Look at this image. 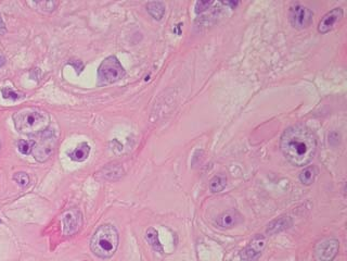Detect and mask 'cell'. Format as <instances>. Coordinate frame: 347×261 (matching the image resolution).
Returning <instances> with one entry per match:
<instances>
[{
	"mask_svg": "<svg viewBox=\"0 0 347 261\" xmlns=\"http://www.w3.org/2000/svg\"><path fill=\"white\" fill-rule=\"evenodd\" d=\"M282 155L292 166H305L314 159L317 150L315 133L304 124H295L286 129L280 139Z\"/></svg>",
	"mask_w": 347,
	"mask_h": 261,
	"instance_id": "obj_1",
	"label": "cell"
},
{
	"mask_svg": "<svg viewBox=\"0 0 347 261\" xmlns=\"http://www.w3.org/2000/svg\"><path fill=\"white\" fill-rule=\"evenodd\" d=\"M13 122L16 129L23 134L37 135L48 130L50 117L41 108L25 107L14 113Z\"/></svg>",
	"mask_w": 347,
	"mask_h": 261,
	"instance_id": "obj_2",
	"label": "cell"
},
{
	"mask_svg": "<svg viewBox=\"0 0 347 261\" xmlns=\"http://www.w3.org/2000/svg\"><path fill=\"white\" fill-rule=\"evenodd\" d=\"M118 243H120V235L115 226L112 224H103L99 226L93 234L90 248L97 257L108 259L116 253Z\"/></svg>",
	"mask_w": 347,
	"mask_h": 261,
	"instance_id": "obj_3",
	"label": "cell"
},
{
	"mask_svg": "<svg viewBox=\"0 0 347 261\" xmlns=\"http://www.w3.org/2000/svg\"><path fill=\"white\" fill-rule=\"evenodd\" d=\"M125 75V69L115 56L104 59L98 68V80L100 85L112 84L122 80Z\"/></svg>",
	"mask_w": 347,
	"mask_h": 261,
	"instance_id": "obj_4",
	"label": "cell"
},
{
	"mask_svg": "<svg viewBox=\"0 0 347 261\" xmlns=\"http://www.w3.org/2000/svg\"><path fill=\"white\" fill-rule=\"evenodd\" d=\"M57 145V136L52 130H46L41 134V140L35 142L32 154L38 162L47 161L53 155Z\"/></svg>",
	"mask_w": 347,
	"mask_h": 261,
	"instance_id": "obj_5",
	"label": "cell"
},
{
	"mask_svg": "<svg viewBox=\"0 0 347 261\" xmlns=\"http://www.w3.org/2000/svg\"><path fill=\"white\" fill-rule=\"evenodd\" d=\"M312 17H314V13H312L311 10L305 6H302V4L297 3L290 8L289 19L292 26L294 28L305 29L309 27L312 23Z\"/></svg>",
	"mask_w": 347,
	"mask_h": 261,
	"instance_id": "obj_6",
	"label": "cell"
},
{
	"mask_svg": "<svg viewBox=\"0 0 347 261\" xmlns=\"http://www.w3.org/2000/svg\"><path fill=\"white\" fill-rule=\"evenodd\" d=\"M62 232L66 236L76 234L83 224V215L76 209H71L62 215Z\"/></svg>",
	"mask_w": 347,
	"mask_h": 261,
	"instance_id": "obj_7",
	"label": "cell"
},
{
	"mask_svg": "<svg viewBox=\"0 0 347 261\" xmlns=\"http://www.w3.org/2000/svg\"><path fill=\"white\" fill-rule=\"evenodd\" d=\"M340 243L334 238H326L316 246V256L320 261H333L338 256Z\"/></svg>",
	"mask_w": 347,
	"mask_h": 261,
	"instance_id": "obj_8",
	"label": "cell"
},
{
	"mask_svg": "<svg viewBox=\"0 0 347 261\" xmlns=\"http://www.w3.org/2000/svg\"><path fill=\"white\" fill-rule=\"evenodd\" d=\"M266 238L262 235H256L250 244L240 253V257L245 261H256L261 256L266 247Z\"/></svg>",
	"mask_w": 347,
	"mask_h": 261,
	"instance_id": "obj_9",
	"label": "cell"
},
{
	"mask_svg": "<svg viewBox=\"0 0 347 261\" xmlns=\"http://www.w3.org/2000/svg\"><path fill=\"white\" fill-rule=\"evenodd\" d=\"M343 18V10L341 8H334L328 12L325 16L320 20L318 24V32L320 34H328L333 29L334 25L340 20Z\"/></svg>",
	"mask_w": 347,
	"mask_h": 261,
	"instance_id": "obj_10",
	"label": "cell"
},
{
	"mask_svg": "<svg viewBox=\"0 0 347 261\" xmlns=\"http://www.w3.org/2000/svg\"><path fill=\"white\" fill-rule=\"evenodd\" d=\"M241 222H242V216L235 209L225 211V213H222L216 220V224L219 226L220 229H224V230L235 228V226L240 224Z\"/></svg>",
	"mask_w": 347,
	"mask_h": 261,
	"instance_id": "obj_11",
	"label": "cell"
},
{
	"mask_svg": "<svg viewBox=\"0 0 347 261\" xmlns=\"http://www.w3.org/2000/svg\"><path fill=\"white\" fill-rule=\"evenodd\" d=\"M89 154H90V146H89L87 142H82V144H79L73 150L68 151L67 156L73 161L83 162L88 158Z\"/></svg>",
	"mask_w": 347,
	"mask_h": 261,
	"instance_id": "obj_12",
	"label": "cell"
},
{
	"mask_svg": "<svg viewBox=\"0 0 347 261\" xmlns=\"http://www.w3.org/2000/svg\"><path fill=\"white\" fill-rule=\"evenodd\" d=\"M292 225V220L290 216H282V218L277 219L268 225L267 228V233L270 235H274L276 233H279L281 231H284L289 229Z\"/></svg>",
	"mask_w": 347,
	"mask_h": 261,
	"instance_id": "obj_13",
	"label": "cell"
},
{
	"mask_svg": "<svg viewBox=\"0 0 347 261\" xmlns=\"http://www.w3.org/2000/svg\"><path fill=\"white\" fill-rule=\"evenodd\" d=\"M147 11L149 14L154 19L160 21L164 17L165 13V4L161 1H152L147 3Z\"/></svg>",
	"mask_w": 347,
	"mask_h": 261,
	"instance_id": "obj_14",
	"label": "cell"
},
{
	"mask_svg": "<svg viewBox=\"0 0 347 261\" xmlns=\"http://www.w3.org/2000/svg\"><path fill=\"white\" fill-rule=\"evenodd\" d=\"M317 175H318V170H317L316 166H306V168L300 173V181L302 184L309 186L314 183Z\"/></svg>",
	"mask_w": 347,
	"mask_h": 261,
	"instance_id": "obj_15",
	"label": "cell"
},
{
	"mask_svg": "<svg viewBox=\"0 0 347 261\" xmlns=\"http://www.w3.org/2000/svg\"><path fill=\"white\" fill-rule=\"evenodd\" d=\"M146 239L155 252L163 253V246L160 242V238H158V234L156 232V230H154L153 228L149 229L146 233Z\"/></svg>",
	"mask_w": 347,
	"mask_h": 261,
	"instance_id": "obj_16",
	"label": "cell"
},
{
	"mask_svg": "<svg viewBox=\"0 0 347 261\" xmlns=\"http://www.w3.org/2000/svg\"><path fill=\"white\" fill-rule=\"evenodd\" d=\"M226 185H227V179L225 176H221V175L214 176L211 181L210 190L212 193H220V191L225 190Z\"/></svg>",
	"mask_w": 347,
	"mask_h": 261,
	"instance_id": "obj_17",
	"label": "cell"
},
{
	"mask_svg": "<svg viewBox=\"0 0 347 261\" xmlns=\"http://www.w3.org/2000/svg\"><path fill=\"white\" fill-rule=\"evenodd\" d=\"M35 146V141H25L22 140L18 142V148L19 151L23 155H29L32 154L33 148Z\"/></svg>",
	"mask_w": 347,
	"mask_h": 261,
	"instance_id": "obj_18",
	"label": "cell"
},
{
	"mask_svg": "<svg viewBox=\"0 0 347 261\" xmlns=\"http://www.w3.org/2000/svg\"><path fill=\"white\" fill-rule=\"evenodd\" d=\"M1 94H2V97L4 98V99L19 100V99H22V98H24V94L14 92L12 88H10V87H3L1 90Z\"/></svg>",
	"mask_w": 347,
	"mask_h": 261,
	"instance_id": "obj_19",
	"label": "cell"
},
{
	"mask_svg": "<svg viewBox=\"0 0 347 261\" xmlns=\"http://www.w3.org/2000/svg\"><path fill=\"white\" fill-rule=\"evenodd\" d=\"M33 4H35V6H37L39 8V10H42V11L52 12L53 10H56L58 2H54V1H37V2H33Z\"/></svg>",
	"mask_w": 347,
	"mask_h": 261,
	"instance_id": "obj_20",
	"label": "cell"
},
{
	"mask_svg": "<svg viewBox=\"0 0 347 261\" xmlns=\"http://www.w3.org/2000/svg\"><path fill=\"white\" fill-rule=\"evenodd\" d=\"M13 180L16 181L21 187H25L29 183V176L25 173V172H18V173L14 174Z\"/></svg>",
	"mask_w": 347,
	"mask_h": 261,
	"instance_id": "obj_21",
	"label": "cell"
},
{
	"mask_svg": "<svg viewBox=\"0 0 347 261\" xmlns=\"http://www.w3.org/2000/svg\"><path fill=\"white\" fill-rule=\"evenodd\" d=\"M212 4H213V2H211V1H197L195 3V12L196 13L204 12L212 6Z\"/></svg>",
	"mask_w": 347,
	"mask_h": 261,
	"instance_id": "obj_22",
	"label": "cell"
},
{
	"mask_svg": "<svg viewBox=\"0 0 347 261\" xmlns=\"http://www.w3.org/2000/svg\"><path fill=\"white\" fill-rule=\"evenodd\" d=\"M224 4H228V6H232V8H236L238 4H239V2H224Z\"/></svg>",
	"mask_w": 347,
	"mask_h": 261,
	"instance_id": "obj_23",
	"label": "cell"
},
{
	"mask_svg": "<svg viewBox=\"0 0 347 261\" xmlns=\"http://www.w3.org/2000/svg\"><path fill=\"white\" fill-rule=\"evenodd\" d=\"M0 28H1V29L6 28V25H4V22H3V20H2L1 16H0Z\"/></svg>",
	"mask_w": 347,
	"mask_h": 261,
	"instance_id": "obj_24",
	"label": "cell"
},
{
	"mask_svg": "<svg viewBox=\"0 0 347 261\" xmlns=\"http://www.w3.org/2000/svg\"><path fill=\"white\" fill-rule=\"evenodd\" d=\"M4 62H6V59L0 55V67H2L4 65Z\"/></svg>",
	"mask_w": 347,
	"mask_h": 261,
	"instance_id": "obj_25",
	"label": "cell"
},
{
	"mask_svg": "<svg viewBox=\"0 0 347 261\" xmlns=\"http://www.w3.org/2000/svg\"><path fill=\"white\" fill-rule=\"evenodd\" d=\"M0 148H1V142H0Z\"/></svg>",
	"mask_w": 347,
	"mask_h": 261,
	"instance_id": "obj_26",
	"label": "cell"
}]
</instances>
